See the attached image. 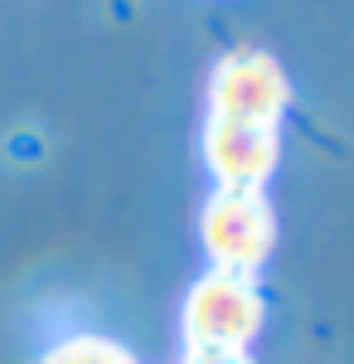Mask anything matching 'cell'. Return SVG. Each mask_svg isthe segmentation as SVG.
<instances>
[{
    "label": "cell",
    "mask_w": 354,
    "mask_h": 364,
    "mask_svg": "<svg viewBox=\"0 0 354 364\" xmlns=\"http://www.w3.org/2000/svg\"><path fill=\"white\" fill-rule=\"evenodd\" d=\"M277 127H247V122H223L209 117L204 132V161L214 170L218 190H262L277 170Z\"/></svg>",
    "instance_id": "cell-4"
},
{
    "label": "cell",
    "mask_w": 354,
    "mask_h": 364,
    "mask_svg": "<svg viewBox=\"0 0 354 364\" xmlns=\"http://www.w3.org/2000/svg\"><path fill=\"white\" fill-rule=\"evenodd\" d=\"M209 102L214 117L223 122H247V127H277L286 102H291V83L281 73L272 54L257 49H233L218 58L214 83H209Z\"/></svg>",
    "instance_id": "cell-3"
},
{
    "label": "cell",
    "mask_w": 354,
    "mask_h": 364,
    "mask_svg": "<svg viewBox=\"0 0 354 364\" xmlns=\"http://www.w3.org/2000/svg\"><path fill=\"white\" fill-rule=\"evenodd\" d=\"M262 291L243 272H209L185 296V345L190 350H247V340L262 331Z\"/></svg>",
    "instance_id": "cell-1"
},
{
    "label": "cell",
    "mask_w": 354,
    "mask_h": 364,
    "mask_svg": "<svg viewBox=\"0 0 354 364\" xmlns=\"http://www.w3.org/2000/svg\"><path fill=\"white\" fill-rule=\"evenodd\" d=\"M185 364H247V350H190Z\"/></svg>",
    "instance_id": "cell-6"
},
{
    "label": "cell",
    "mask_w": 354,
    "mask_h": 364,
    "mask_svg": "<svg viewBox=\"0 0 354 364\" xmlns=\"http://www.w3.org/2000/svg\"><path fill=\"white\" fill-rule=\"evenodd\" d=\"M199 238H204V248H209L218 272L252 277L277 243L272 204L262 199V190H218L209 199V209H204Z\"/></svg>",
    "instance_id": "cell-2"
},
{
    "label": "cell",
    "mask_w": 354,
    "mask_h": 364,
    "mask_svg": "<svg viewBox=\"0 0 354 364\" xmlns=\"http://www.w3.org/2000/svg\"><path fill=\"white\" fill-rule=\"evenodd\" d=\"M44 364H132V350L107 336H68L44 355Z\"/></svg>",
    "instance_id": "cell-5"
}]
</instances>
